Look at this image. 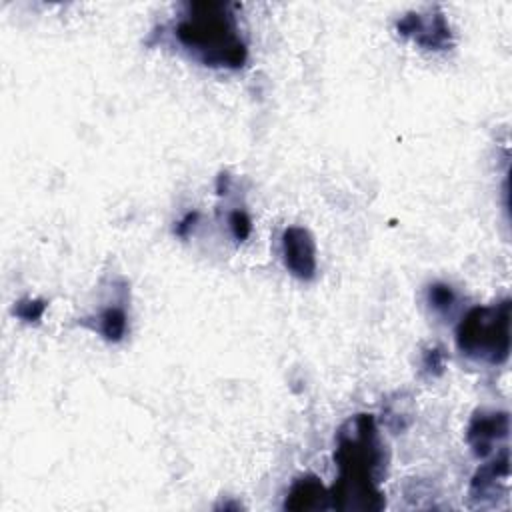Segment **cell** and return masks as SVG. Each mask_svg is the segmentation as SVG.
Returning <instances> with one entry per match:
<instances>
[{
	"instance_id": "8",
	"label": "cell",
	"mask_w": 512,
	"mask_h": 512,
	"mask_svg": "<svg viewBox=\"0 0 512 512\" xmlns=\"http://www.w3.org/2000/svg\"><path fill=\"white\" fill-rule=\"evenodd\" d=\"M510 474V454L508 448H502L500 454H496V458L488 464H482L476 474L472 476L470 482V496L474 500H488L500 494V486L506 484Z\"/></svg>"
},
{
	"instance_id": "11",
	"label": "cell",
	"mask_w": 512,
	"mask_h": 512,
	"mask_svg": "<svg viewBox=\"0 0 512 512\" xmlns=\"http://www.w3.org/2000/svg\"><path fill=\"white\" fill-rule=\"evenodd\" d=\"M46 300L42 298H22L16 302L14 306V314L22 320V322H38L44 312H46Z\"/></svg>"
},
{
	"instance_id": "2",
	"label": "cell",
	"mask_w": 512,
	"mask_h": 512,
	"mask_svg": "<svg viewBox=\"0 0 512 512\" xmlns=\"http://www.w3.org/2000/svg\"><path fill=\"white\" fill-rule=\"evenodd\" d=\"M180 46L212 68H242L248 46L240 36L234 6L224 2L186 4V12L174 26Z\"/></svg>"
},
{
	"instance_id": "14",
	"label": "cell",
	"mask_w": 512,
	"mask_h": 512,
	"mask_svg": "<svg viewBox=\"0 0 512 512\" xmlns=\"http://www.w3.org/2000/svg\"><path fill=\"white\" fill-rule=\"evenodd\" d=\"M198 212L194 210V212H188L178 224H176V228H174V232L180 236V238H186L192 230H194V226H196V222H198Z\"/></svg>"
},
{
	"instance_id": "5",
	"label": "cell",
	"mask_w": 512,
	"mask_h": 512,
	"mask_svg": "<svg viewBox=\"0 0 512 512\" xmlns=\"http://www.w3.org/2000/svg\"><path fill=\"white\" fill-rule=\"evenodd\" d=\"M396 30L428 50H446L452 44V30L440 10H434L428 16L410 12L396 22Z\"/></svg>"
},
{
	"instance_id": "9",
	"label": "cell",
	"mask_w": 512,
	"mask_h": 512,
	"mask_svg": "<svg viewBox=\"0 0 512 512\" xmlns=\"http://www.w3.org/2000/svg\"><path fill=\"white\" fill-rule=\"evenodd\" d=\"M128 318L122 306H108L98 314V332L108 342H120L126 334Z\"/></svg>"
},
{
	"instance_id": "6",
	"label": "cell",
	"mask_w": 512,
	"mask_h": 512,
	"mask_svg": "<svg viewBox=\"0 0 512 512\" xmlns=\"http://www.w3.org/2000/svg\"><path fill=\"white\" fill-rule=\"evenodd\" d=\"M510 432V418L508 412H494V410H478L466 428V442L470 444L472 452L480 458L494 452V446L504 440Z\"/></svg>"
},
{
	"instance_id": "12",
	"label": "cell",
	"mask_w": 512,
	"mask_h": 512,
	"mask_svg": "<svg viewBox=\"0 0 512 512\" xmlns=\"http://www.w3.org/2000/svg\"><path fill=\"white\" fill-rule=\"evenodd\" d=\"M228 226L238 242H244L252 232V220L244 210H232L228 216Z\"/></svg>"
},
{
	"instance_id": "1",
	"label": "cell",
	"mask_w": 512,
	"mask_h": 512,
	"mask_svg": "<svg viewBox=\"0 0 512 512\" xmlns=\"http://www.w3.org/2000/svg\"><path fill=\"white\" fill-rule=\"evenodd\" d=\"M334 460L338 478L330 488L332 508L342 512L382 510L386 500L378 482L386 458L372 414H356L342 424Z\"/></svg>"
},
{
	"instance_id": "4",
	"label": "cell",
	"mask_w": 512,
	"mask_h": 512,
	"mask_svg": "<svg viewBox=\"0 0 512 512\" xmlns=\"http://www.w3.org/2000/svg\"><path fill=\"white\" fill-rule=\"evenodd\" d=\"M282 262L286 270L298 280H312L316 276V242L304 226H288L280 240Z\"/></svg>"
},
{
	"instance_id": "3",
	"label": "cell",
	"mask_w": 512,
	"mask_h": 512,
	"mask_svg": "<svg viewBox=\"0 0 512 512\" xmlns=\"http://www.w3.org/2000/svg\"><path fill=\"white\" fill-rule=\"evenodd\" d=\"M458 350L488 364H502L510 354V300L476 306L456 326Z\"/></svg>"
},
{
	"instance_id": "10",
	"label": "cell",
	"mask_w": 512,
	"mask_h": 512,
	"mask_svg": "<svg viewBox=\"0 0 512 512\" xmlns=\"http://www.w3.org/2000/svg\"><path fill=\"white\" fill-rule=\"evenodd\" d=\"M426 300H428V304H430L434 310H438V312H448V310L454 306V302H456V294H454V290H452L448 284H444V282H434V284H430L428 290H426Z\"/></svg>"
},
{
	"instance_id": "7",
	"label": "cell",
	"mask_w": 512,
	"mask_h": 512,
	"mask_svg": "<svg viewBox=\"0 0 512 512\" xmlns=\"http://www.w3.org/2000/svg\"><path fill=\"white\" fill-rule=\"evenodd\" d=\"M284 508L294 510V512L332 508L330 490L320 482L318 476L304 474V476L296 478L294 484L290 486L286 500H284Z\"/></svg>"
},
{
	"instance_id": "13",
	"label": "cell",
	"mask_w": 512,
	"mask_h": 512,
	"mask_svg": "<svg viewBox=\"0 0 512 512\" xmlns=\"http://www.w3.org/2000/svg\"><path fill=\"white\" fill-rule=\"evenodd\" d=\"M422 368L432 374V376H438L442 374L444 370V352L440 348H430L424 352V358H422Z\"/></svg>"
}]
</instances>
